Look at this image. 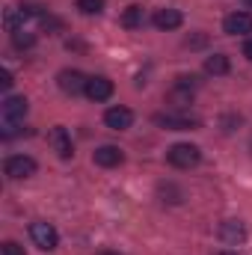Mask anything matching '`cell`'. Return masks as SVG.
I'll return each mask as SVG.
<instances>
[{"label": "cell", "mask_w": 252, "mask_h": 255, "mask_svg": "<svg viewBox=\"0 0 252 255\" xmlns=\"http://www.w3.org/2000/svg\"><path fill=\"white\" fill-rule=\"evenodd\" d=\"M244 3H247V6H252V0H244Z\"/></svg>", "instance_id": "obj_23"}, {"label": "cell", "mask_w": 252, "mask_h": 255, "mask_svg": "<svg viewBox=\"0 0 252 255\" xmlns=\"http://www.w3.org/2000/svg\"><path fill=\"white\" fill-rule=\"evenodd\" d=\"M151 21H154V27H157V30H178L184 18H181V12H178V9H157Z\"/></svg>", "instance_id": "obj_12"}, {"label": "cell", "mask_w": 252, "mask_h": 255, "mask_svg": "<svg viewBox=\"0 0 252 255\" xmlns=\"http://www.w3.org/2000/svg\"><path fill=\"white\" fill-rule=\"evenodd\" d=\"M92 160L98 163V166H119L122 160H125V154L116 148V145H101V148H95V154H92Z\"/></svg>", "instance_id": "obj_13"}, {"label": "cell", "mask_w": 252, "mask_h": 255, "mask_svg": "<svg viewBox=\"0 0 252 255\" xmlns=\"http://www.w3.org/2000/svg\"><path fill=\"white\" fill-rule=\"evenodd\" d=\"M0 110H3V119L18 122V119H24V116H27L30 104H27V98H24V95H9V98H3Z\"/></svg>", "instance_id": "obj_8"}, {"label": "cell", "mask_w": 252, "mask_h": 255, "mask_svg": "<svg viewBox=\"0 0 252 255\" xmlns=\"http://www.w3.org/2000/svg\"><path fill=\"white\" fill-rule=\"evenodd\" d=\"M0 86H3V89H9V86H12V74H9L6 68L0 71Z\"/></svg>", "instance_id": "obj_19"}, {"label": "cell", "mask_w": 252, "mask_h": 255, "mask_svg": "<svg viewBox=\"0 0 252 255\" xmlns=\"http://www.w3.org/2000/svg\"><path fill=\"white\" fill-rule=\"evenodd\" d=\"M77 9L83 15H98L104 9V0H77Z\"/></svg>", "instance_id": "obj_16"}, {"label": "cell", "mask_w": 252, "mask_h": 255, "mask_svg": "<svg viewBox=\"0 0 252 255\" xmlns=\"http://www.w3.org/2000/svg\"><path fill=\"white\" fill-rule=\"evenodd\" d=\"M244 57H247V60L252 63V39L247 42V45H244Z\"/></svg>", "instance_id": "obj_20"}, {"label": "cell", "mask_w": 252, "mask_h": 255, "mask_svg": "<svg viewBox=\"0 0 252 255\" xmlns=\"http://www.w3.org/2000/svg\"><path fill=\"white\" fill-rule=\"evenodd\" d=\"M86 95L92 98V101H107L110 95H113V80L110 77H89L86 80Z\"/></svg>", "instance_id": "obj_9"}, {"label": "cell", "mask_w": 252, "mask_h": 255, "mask_svg": "<svg viewBox=\"0 0 252 255\" xmlns=\"http://www.w3.org/2000/svg\"><path fill=\"white\" fill-rule=\"evenodd\" d=\"M214 255H238V253H232V250H217Z\"/></svg>", "instance_id": "obj_21"}, {"label": "cell", "mask_w": 252, "mask_h": 255, "mask_svg": "<svg viewBox=\"0 0 252 255\" xmlns=\"http://www.w3.org/2000/svg\"><path fill=\"white\" fill-rule=\"evenodd\" d=\"M48 145H51L63 160H68V157L74 154V148H71V136H68V130H65L63 125H57V128L48 130Z\"/></svg>", "instance_id": "obj_5"}, {"label": "cell", "mask_w": 252, "mask_h": 255, "mask_svg": "<svg viewBox=\"0 0 252 255\" xmlns=\"http://www.w3.org/2000/svg\"><path fill=\"white\" fill-rule=\"evenodd\" d=\"M166 160H169V166H175V169H190V166H196V163L202 160V151H199V145L178 142V145H172V148L166 151Z\"/></svg>", "instance_id": "obj_1"}, {"label": "cell", "mask_w": 252, "mask_h": 255, "mask_svg": "<svg viewBox=\"0 0 252 255\" xmlns=\"http://www.w3.org/2000/svg\"><path fill=\"white\" fill-rule=\"evenodd\" d=\"M205 71L208 74H229V57L226 54H211L205 60Z\"/></svg>", "instance_id": "obj_14"}, {"label": "cell", "mask_w": 252, "mask_h": 255, "mask_svg": "<svg viewBox=\"0 0 252 255\" xmlns=\"http://www.w3.org/2000/svg\"><path fill=\"white\" fill-rule=\"evenodd\" d=\"M154 125L166 128V130H196L199 119H190V116H181V113H157Z\"/></svg>", "instance_id": "obj_4"}, {"label": "cell", "mask_w": 252, "mask_h": 255, "mask_svg": "<svg viewBox=\"0 0 252 255\" xmlns=\"http://www.w3.org/2000/svg\"><path fill=\"white\" fill-rule=\"evenodd\" d=\"M36 160L33 157H27V154H15V157H9L6 163H3V172L12 178V181H21V178H30V175H36Z\"/></svg>", "instance_id": "obj_3"}, {"label": "cell", "mask_w": 252, "mask_h": 255, "mask_svg": "<svg viewBox=\"0 0 252 255\" xmlns=\"http://www.w3.org/2000/svg\"><path fill=\"white\" fill-rule=\"evenodd\" d=\"M223 30L229 36H247V33H252V15L250 12H232V15H226Z\"/></svg>", "instance_id": "obj_6"}, {"label": "cell", "mask_w": 252, "mask_h": 255, "mask_svg": "<svg viewBox=\"0 0 252 255\" xmlns=\"http://www.w3.org/2000/svg\"><path fill=\"white\" fill-rule=\"evenodd\" d=\"M104 125L113 128V130H127V128L133 125V113L127 107H110L104 113Z\"/></svg>", "instance_id": "obj_10"}, {"label": "cell", "mask_w": 252, "mask_h": 255, "mask_svg": "<svg viewBox=\"0 0 252 255\" xmlns=\"http://www.w3.org/2000/svg\"><path fill=\"white\" fill-rule=\"evenodd\" d=\"M0 250H3V255H27V253H24V247H21V244H15V241H6Z\"/></svg>", "instance_id": "obj_18"}, {"label": "cell", "mask_w": 252, "mask_h": 255, "mask_svg": "<svg viewBox=\"0 0 252 255\" xmlns=\"http://www.w3.org/2000/svg\"><path fill=\"white\" fill-rule=\"evenodd\" d=\"M122 24H125L127 30L139 27V24H142V6H127L125 15H122Z\"/></svg>", "instance_id": "obj_15"}, {"label": "cell", "mask_w": 252, "mask_h": 255, "mask_svg": "<svg viewBox=\"0 0 252 255\" xmlns=\"http://www.w3.org/2000/svg\"><path fill=\"white\" fill-rule=\"evenodd\" d=\"M30 238H33V244H36L39 250H45V253H51V250L60 247V235H57V229H54L51 223H42V220L30 226Z\"/></svg>", "instance_id": "obj_2"}, {"label": "cell", "mask_w": 252, "mask_h": 255, "mask_svg": "<svg viewBox=\"0 0 252 255\" xmlns=\"http://www.w3.org/2000/svg\"><path fill=\"white\" fill-rule=\"evenodd\" d=\"M220 238H223V244L238 247V244H244V241H247V229H244V223H241V220H226V223L220 226Z\"/></svg>", "instance_id": "obj_11"}, {"label": "cell", "mask_w": 252, "mask_h": 255, "mask_svg": "<svg viewBox=\"0 0 252 255\" xmlns=\"http://www.w3.org/2000/svg\"><path fill=\"white\" fill-rule=\"evenodd\" d=\"M60 89L63 92H68V95H77V92H86V74H80L77 68H65V71H60Z\"/></svg>", "instance_id": "obj_7"}, {"label": "cell", "mask_w": 252, "mask_h": 255, "mask_svg": "<svg viewBox=\"0 0 252 255\" xmlns=\"http://www.w3.org/2000/svg\"><path fill=\"white\" fill-rule=\"evenodd\" d=\"M33 42H36V36H33V33H24V30H18V33H15V45H18V48H30Z\"/></svg>", "instance_id": "obj_17"}, {"label": "cell", "mask_w": 252, "mask_h": 255, "mask_svg": "<svg viewBox=\"0 0 252 255\" xmlns=\"http://www.w3.org/2000/svg\"><path fill=\"white\" fill-rule=\"evenodd\" d=\"M95 255H119V253H107V250H101V253H95Z\"/></svg>", "instance_id": "obj_22"}]
</instances>
